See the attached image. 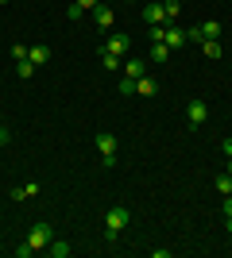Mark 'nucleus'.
I'll return each instance as SVG.
<instances>
[{"label": "nucleus", "mask_w": 232, "mask_h": 258, "mask_svg": "<svg viewBox=\"0 0 232 258\" xmlns=\"http://www.w3.org/2000/svg\"><path fill=\"white\" fill-rule=\"evenodd\" d=\"M132 224V212H128V208L124 205H116V208H109V216H105V243H116V239H120V231L124 227Z\"/></svg>", "instance_id": "obj_1"}, {"label": "nucleus", "mask_w": 232, "mask_h": 258, "mask_svg": "<svg viewBox=\"0 0 232 258\" xmlns=\"http://www.w3.org/2000/svg\"><path fill=\"white\" fill-rule=\"evenodd\" d=\"M93 143H97V151H101V166L112 170V166H116V135H112V131H97Z\"/></svg>", "instance_id": "obj_2"}, {"label": "nucleus", "mask_w": 232, "mask_h": 258, "mask_svg": "<svg viewBox=\"0 0 232 258\" xmlns=\"http://www.w3.org/2000/svg\"><path fill=\"white\" fill-rule=\"evenodd\" d=\"M51 239H55V227L47 224V220H39V224H31V231H27V247L31 250H47Z\"/></svg>", "instance_id": "obj_3"}, {"label": "nucleus", "mask_w": 232, "mask_h": 258, "mask_svg": "<svg viewBox=\"0 0 232 258\" xmlns=\"http://www.w3.org/2000/svg\"><path fill=\"white\" fill-rule=\"evenodd\" d=\"M209 119V104L201 97H194V100H186V127H201Z\"/></svg>", "instance_id": "obj_4"}, {"label": "nucleus", "mask_w": 232, "mask_h": 258, "mask_svg": "<svg viewBox=\"0 0 232 258\" xmlns=\"http://www.w3.org/2000/svg\"><path fill=\"white\" fill-rule=\"evenodd\" d=\"M105 50L116 54V58H128V50H132V39H128L124 31H112L109 39H105Z\"/></svg>", "instance_id": "obj_5"}, {"label": "nucleus", "mask_w": 232, "mask_h": 258, "mask_svg": "<svg viewBox=\"0 0 232 258\" xmlns=\"http://www.w3.org/2000/svg\"><path fill=\"white\" fill-rule=\"evenodd\" d=\"M144 23H147V27H166V12H163V4H159V0H147Z\"/></svg>", "instance_id": "obj_6"}, {"label": "nucleus", "mask_w": 232, "mask_h": 258, "mask_svg": "<svg viewBox=\"0 0 232 258\" xmlns=\"http://www.w3.org/2000/svg\"><path fill=\"white\" fill-rule=\"evenodd\" d=\"M163 43L170 46V50H182V46H186L190 39H186V31H182V27H174V23H166V27H163Z\"/></svg>", "instance_id": "obj_7"}, {"label": "nucleus", "mask_w": 232, "mask_h": 258, "mask_svg": "<svg viewBox=\"0 0 232 258\" xmlns=\"http://www.w3.org/2000/svg\"><path fill=\"white\" fill-rule=\"evenodd\" d=\"M93 23H97L101 31H109L112 23H116V12H112L109 4H97V8H93Z\"/></svg>", "instance_id": "obj_8"}, {"label": "nucleus", "mask_w": 232, "mask_h": 258, "mask_svg": "<svg viewBox=\"0 0 232 258\" xmlns=\"http://www.w3.org/2000/svg\"><path fill=\"white\" fill-rule=\"evenodd\" d=\"M27 62H31L35 70H39V66H47V62H51V46H47V43H35V46H27Z\"/></svg>", "instance_id": "obj_9"}, {"label": "nucleus", "mask_w": 232, "mask_h": 258, "mask_svg": "<svg viewBox=\"0 0 232 258\" xmlns=\"http://www.w3.org/2000/svg\"><path fill=\"white\" fill-rule=\"evenodd\" d=\"M97 4H101V0H74V4L66 8V16H70V20H81V16H85V12H93Z\"/></svg>", "instance_id": "obj_10"}, {"label": "nucleus", "mask_w": 232, "mask_h": 258, "mask_svg": "<svg viewBox=\"0 0 232 258\" xmlns=\"http://www.w3.org/2000/svg\"><path fill=\"white\" fill-rule=\"evenodd\" d=\"M101 70H105V74H116V70H124V58H116V54H109L101 46Z\"/></svg>", "instance_id": "obj_11"}, {"label": "nucleus", "mask_w": 232, "mask_h": 258, "mask_svg": "<svg viewBox=\"0 0 232 258\" xmlns=\"http://www.w3.org/2000/svg\"><path fill=\"white\" fill-rule=\"evenodd\" d=\"M144 74H147V66L140 62V58H124V77H135V81H140Z\"/></svg>", "instance_id": "obj_12"}, {"label": "nucleus", "mask_w": 232, "mask_h": 258, "mask_svg": "<svg viewBox=\"0 0 232 258\" xmlns=\"http://www.w3.org/2000/svg\"><path fill=\"white\" fill-rule=\"evenodd\" d=\"M135 93H140V97H155V93H159V81H155V77H140V81H135Z\"/></svg>", "instance_id": "obj_13"}, {"label": "nucleus", "mask_w": 232, "mask_h": 258, "mask_svg": "<svg viewBox=\"0 0 232 258\" xmlns=\"http://www.w3.org/2000/svg\"><path fill=\"white\" fill-rule=\"evenodd\" d=\"M47 254H51V258H70V254H74V247H70V243H62V239H51Z\"/></svg>", "instance_id": "obj_14"}, {"label": "nucleus", "mask_w": 232, "mask_h": 258, "mask_svg": "<svg viewBox=\"0 0 232 258\" xmlns=\"http://www.w3.org/2000/svg\"><path fill=\"white\" fill-rule=\"evenodd\" d=\"M27 197H39V185H35V181L16 185V189H12V201H27Z\"/></svg>", "instance_id": "obj_15"}, {"label": "nucleus", "mask_w": 232, "mask_h": 258, "mask_svg": "<svg viewBox=\"0 0 232 258\" xmlns=\"http://www.w3.org/2000/svg\"><path fill=\"white\" fill-rule=\"evenodd\" d=\"M213 185H217V193H221V197H228V193H232V173H228V170L217 173V177H213Z\"/></svg>", "instance_id": "obj_16"}, {"label": "nucleus", "mask_w": 232, "mask_h": 258, "mask_svg": "<svg viewBox=\"0 0 232 258\" xmlns=\"http://www.w3.org/2000/svg\"><path fill=\"white\" fill-rule=\"evenodd\" d=\"M201 50H205V58H209V62H217V58H221V43H217V39H205V43H201Z\"/></svg>", "instance_id": "obj_17"}, {"label": "nucleus", "mask_w": 232, "mask_h": 258, "mask_svg": "<svg viewBox=\"0 0 232 258\" xmlns=\"http://www.w3.org/2000/svg\"><path fill=\"white\" fill-rule=\"evenodd\" d=\"M163 12H166V23H174L178 12H182V0H163Z\"/></svg>", "instance_id": "obj_18"}, {"label": "nucleus", "mask_w": 232, "mask_h": 258, "mask_svg": "<svg viewBox=\"0 0 232 258\" xmlns=\"http://www.w3.org/2000/svg\"><path fill=\"white\" fill-rule=\"evenodd\" d=\"M170 58V46L166 43H151V62H166Z\"/></svg>", "instance_id": "obj_19"}, {"label": "nucleus", "mask_w": 232, "mask_h": 258, "mask_svg": "<svg viewBox=\"0 0 232 258\" xmlns=\"http://www.w3.org/2000/svg\"><path fill=\"white\" fill-rule=\"evenodd\" d=\"M116 89H120V97H135V77H120Z\"/></svg>", "instance_id": "obj_20"}, {"label": "nucleus", "mask_w": 232, "mask_h": 258, "mask_svg": "<svg viewBox=\"0 0 232 258\" xmlns=\"http://www.w3.org/2000/svg\"><path fill=\"white\" fill-rule=\"evenodd\" d=\"M16 74H20V81H27V77L35 74V66L31 62H16Z\"/></svg>", "instance_id": "obj_21"}, {"label": "nucleus", "mask_w": 232, "mask_h": 258, "mask_svg": "<svg viewBox=\"0 0 232 258\" xmlns=\"http://www.w3.org/2000/svg\"><path fill=\"white\" fill-rule=\"evenodd\" d=\"M12 58H16V62H27V46L16 43V46H12Z\"/></svg>", "instance_id": "obj_22"}, {"label": "nucleus", "mask_w": 232, "mask_h": 258, "mask_svg": "<svg viewBox=\"0 0 232 258\" xmlns=\"http://www.w3.org/2000/svg\"><path fill=\"white\" fill-rule=\"evenodd\" d=\"M221 208H224V216H232V193H228V197L221 201Z\"/></svg>", "instance_id": "obj_23"}, {"label": "nucleus", "mask_w": 232, "mask_h": 258, "mask_svg": "<svg viewBox=\"0 0 232 258\" xmlns=\"http://www.w3.org/2000/svg\"><path fill=\"white\" fill-rule=\"evenodd\" d=\"M221 151H224V154H228V158H232V135H228V139L221 143Z\"/></svg>", "instance_id": "obj_24"}, {"label": "nucleus", "mask_w": 232, "mask_h": 258, "mask_svg": "<svg viewBox=\"0 0 232 258\" xmlns=\"http://www.w3.org/2000/svg\"><path fill=\"white\" fill-rule=\"evenodd\" d=\"M228 173H232V158H228Z\"/></svg>", "instance_id": "obj_25"}, {"label": "nucleus", "mask_w": 232, "mask_h": 258, "mask_svg": "<svg viewBox=\"0 0 232 258\" xmlns=\"http://www.w3.org/2000/svg\"><path fill=\"white\" fill-rule=\"evenodd\" d=\"M0 4H8V0H0Z\"/></svg>", "instance_id": "obj_26"}]
</instances>
